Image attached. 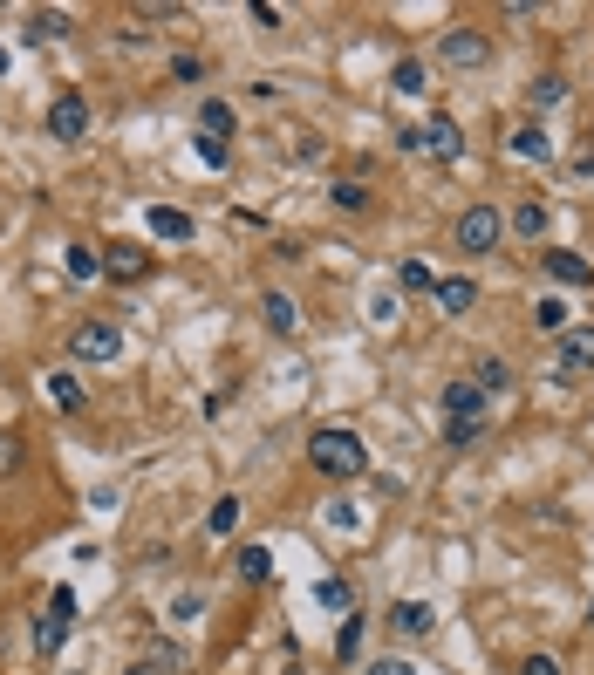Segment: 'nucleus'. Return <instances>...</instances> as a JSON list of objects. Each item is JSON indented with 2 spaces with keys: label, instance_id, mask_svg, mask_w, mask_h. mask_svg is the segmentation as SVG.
<instances>
[{
  "label": "nucleus",
  "instance_id": "nucleus-1",
  "mask_svg": "<svg viewBox=\"0 0 594 675\" xmlns=\"http://www.w3.org/2000/svg\"><path fill=\"white\" fill-rule=\"evenodd\" d=\"M437 410H444V444L451 450H472L485 437V423H492V396L478 389L472 375H458V382H444L437 389Z\"/></svg>",
  "mask_w": 594,
  "mask_h": 675
},
{
  "label": "nucleus",
  "instance_id": "nucleus-2",
  "mask_svg": "<svg viewBox=\"0 0 594 675\" xmlns=\"http://www.w3.org/2000/svg\"><path fill=\"white\" fill-rule=\"evenodd\" d=\"M308 464H315L321 478H342V485H349V478H362L369 450H362L356 430H335V423H328V430H315V437H308Z\"/></svg>",
  "mask_w": 594,
  "mask_h": 675
},
{
  "label": "nucleus",
  "instance_id": "nucleus-3",
  "mask_svg": "<svg viewBox=\"0 0 594 675\" xmlns=\"http://www.w3.org/2000/svg\"><path fill=\"white\" fill-rule=\"evenodd\" d=\"M451 239H458V253H492V246L506 239V219H499L492 205H465L458 225H451Z\"/></svg>",
  "mask_w": 594,
  "mask_h": 675
},
{
  "label": "nucleus",
  "instance_id": "nucleus-4",
  "mask_svg": "<svg viewBox=\"0 0 594 675\" xmlns=\"http://www.w3.org/2000/svg\"><path fill=\"white\" fill-rule=\"evenodd\" d=\"M69 355L89 362V369H103V362H117L123 355V328L117 321H82L76 335H69Z\"/></svg>",
  "mask_w": 594,
  "mask_h": 675
},
{
  "label": "nucleus",
  "instance_id": "nucleus-5",
  "mask_svg": "<svg viewBox=\"0 0 594 675\" xmlns=\"http://www.w3.org/2000/svg\"><path fill=\"white\" fill-rule=\"evenodd\" d=\"M437 62H444V69H485V62H492V41L478 35V28H444V35H437Z\"/></svg>",
  "mask_w": 594,
  "mask_h": 675
},
{
  "label": "nucleus",
  "instance_id": "nucleus-6",
  "mask_svg": "<svg viewBox=\"0 0 594 675\" xmlns=\"http://www.w3.org/2000/svg\"><path fill=\"white\" fill-rule=\"evenodd\" d=\"M554 375H560V382L594 375V328H560V335H554Z\"/></svg>",
  "mask_w": 594,
  "mask_h": 675
},
{
  "label": "nucleus",
  "instance_id": "nucleus-7",
  "mask_svg": "<svg viewBox=\"0 0 594 675\" xmlns=\"http://www.w3.org/2000/svg\"><path fill=\"white\" fill-rule=\"evenodd\" d=\"M403 150H431V157H465V137H458V123L451 116H431V123H417V130H403Z\"/></svg>",
  "mask_w": 594,
  "mask_h": 675
},
{
  "label": "nucleus",
  "instance_id": "nucleus-8",
  "mask_svg": "<svg viewBox=\"0 0 594 675\" xmlns=\"http://www.w3.org/2000/svg\"><path fill=\"white\" fill-rule=\"evenodd\" d=\"M82 130H89V103H82L76 89H62V96L48 103V137H55V144H82Z\"/></svg>",
  "mask_w": 594,
  "mask_h": 675
},
{
  "label": "nucleus",
  "instance_id": "nucleus-9",
  "mask_svg": "<svg viewBox=\"0 0 594 675\" xmlns=\"http://www.w3.org/2000/svg\"><path fill=\"white\" fill-rule=\"evenodd\" d=\"M144 273H151V253H144V246H130V239H110V246H103V280L137 287Z\"/></svg>",
  "mask_w": 594,
  "mask_h": 675
},
{
  "label": "nucleus",
  "instance_id": "nucleus-10",
  "mask_svg": "<svg viewBox=\"0 0 594 675\" xmlns=\"http://www.w3.org/2000/svg\"><path fill=\"white\" fill-rule=\"evenodd\" d=\"M69 614H76V594H69V587H55V614H41V628H35V648H41V655H55V648L69 641Z\"/></svg>",
  "mask_w": 594,
  "mask_h": 675
},
{
  "label": "nucleus",
  "instance_id": "nucleus-11",
  "mask_svg": "<svg viewBox=\"0 0 594 675\" xmlns=\"http://www.w3.org/2000/svg\"><path fill=\"white\" fill-rule=\"evenodd\" d=\"M144 225H151L158 239H171V246H185V239L198 232V225H192V212H178V205H151V212H144Z\"/></svg>",
  "mask_w": 594,
  "mask_h": 675
},
{
  "label": "nucleus",
  "instance_id": "nucleus-12",
  "mask_svg": "<svg viewBox=\"0 0 594 675\" xmlns=\"http://www.w3.org/2000/svg\"><path fill=\"white\" fill-rule=\"evenodd\" d=\"M437 307L458 321V314H472V307H478V287L465 280V273H451V280H437Z\"/></svg>",
  "mask_w": 594,
  "mask_h": 675
},
{
  "label": "nucleus",
  "instance_id": "nucleus-13",
  "mask_svg": "<svg viewBox=\"0 0 594 675\" xmlns=\"http://www.w3.org/2000/svg\"><path fill=\"white\" fill-rule=\"evenodd\" d=\"M21 35L35 41H62V35H76V21H69V14H62V7H41V14H28V28H21Z\"/></svg>",
  "mask_w": 594,
  "mask_h": 675
},
{
  "label": "nucleus",
  "instance_id": "nucleus-14",
  "mask_svg": "<svg viewBox=\"0 0 594 675\" xmlns=\"http://www.w3.org/2000/svg\"><path fill=\"white\" fill-rule=\"evenodd\" d=\"M513 157H526V164H547V157H554L547 123H519V130H513Z\"/></svg>",
  "mask_w": 594,
  "mask_h": 675
},
{
  "label": "nucleus",
  "instance_id": "nucleus-15",
  "mask_svg": "<svg viewBox=\"0 0 594 675\" xmlns=\"http://www.w3.org/2000/svg\"><path fill=\"white\" fill-rule=\"evenodd\" d=\"M547 225H554V212H547L540 198H519V205H513V219H506V232H519V239H540Z\"/></svg>",
  "mask_w": 594,
  "mask_h": 675
},
{
  "label": "nucleus",
  "instance_id": "nucleus-16",
  "mask_svg": "<svg viewBox=\"0 0 594 675\" xmlns=\"http://www.w3.org/2000/svg\"><path fill=\"white\" fill-rule=\"evenodd\" d=\"M390 628H396V635H431L437 614L424 607V600H396V607H390Z\"/></svg>",
  "mask_w": 594,
  "mask_h": 675
},
{
  "label": "nucleus",
  "instance_id": "nucleus-17",
  "mask_svg": "<svg viewBox=\"0 0 594 675\" xmlns=\"http://www.w3.org/2000/svg\"><path fill=\"white\" fill-rule=\"evenodd\" d=\"M547 273H554L560 287H588V280H594V266L581 260V253H567V246H554V253H547Z\"/></svg>",
  "mask_w": 594,
  "mask_h": 675
},
{
  "label": "nucleus",
  "instance_id": "nucleus-18",
  "mask_svg": "<svg viewBox=\"0 0 594 675\" xmlns=\"http://www.w3.org/2000/svg\"><path fill=\"white\" fill-rule=\"evenodd\" d=\"M48 403L62 416H76L82 410V382H76V369H48Z\"/></svg>",
  "mask_w": 594,
  "mask_h": 675
},
{
  "label": "nucleus",
  "instance_id": "nucleus-19",
  "mask_svg": "<svg viewBox=\"0 0 594 675\" xmlns=\"http://www.w3.org/2000/svg\"><path fill=\"white\" fill-rule=\"evenodd\" d=\"M239 519H246V505H239V498H219V505L205 512V539H233Z\"/></svg>",
  "mask_w": 594,
  "mask_h": 675
},
{
  "label": "nucleus",
  "instance_id": "nucleus-20",
  "mask_svg": "<svg viewBox=\"0 0 594 675\" xmlns=\"http://www.w3.org/2000/svg\"><path fill=\"white\" fill-rule=\"evenodd\" d=\"M472 382L485 389V396H499V389H513V369H506L499 355H478V362H472Z\"/></svg>",
  "mask_w": 594,
  "mask_h": 675
},
{
  "label": "nucleus",
  "instance_id": "nucleus-21",
  "mask_svg": "<svg viewBox=\"0 0 594 675\" xmlns=\"http://www.w3.org/2000/svg\"><path fill=\"white\" fill-rule=\"evenodd\" d=\"M198 130H205L212 144H226V137H233V103H219V96H212V103L198 110Z\"/></svg>",
  "mask_w": 594,
  "mask_h": 675
},
{
  "label": "nucleus",
  "instance_id": "nucleus-22",
  "mask_svg": "<svg viewBox=\"0 0 594 675\" xmlns=\"http://www.w3.org/2000/svg\"><path fill=\"white\" fill-rule=\"evenodd\" d=\"M239 580H246V587L274 580V553H267V546H239Z\"/></svg>",
  "mask_w": 594,
  "mask_h": 675
},
{
  "label": "nucleus",
  "instance_id": "nucleus-23",
  "mask_svg": "<svg viewBox=\"0 0 594 675\" xmlns=\"http://www.w3.org/2000/svg\"><path fill=\"white\" fill-rule=\"evenodd\" d=\"M260 307H267V328H274V335H294V328H301V314H294V300L287 294H267Z\"/></svg>",
  "mask_w": 594,
  "mask_h": 675
},
{
  "label": "nucleus",
  "instance_id": "nucleus-24",
  "mask_svg": "<svg viewBox=\"0 0 594 675\" xmlns=\"http://www.w3.org/2000/svg\"><path fill=\"white\" fill-rule=\"evenodd\" d=\"M315 600L328 607V614H349V600H356V594H349V580H342V573H328V580H315Z\"/></svg>",
  "mask_w": 594,
  "mask_h": 675
},
{
  "label": "nucleus",
  "instance_id": "nucleus-25",
  "mask_svg": "<svg viewBox=\"0 0 594 675\" xmlns=\"http://www.w3.org/2000/svg\"><path fill=\"white\" fill-rule=\"evenodd\" d=\"M390 82H396V96H424V89H431V82H424V62H417V55H403Z\"/></svg>",
  "mask_w": 594,
  "mask_h": 675
},
{
  "label": "nucleus",
  "instance_id": "nucleus-26",
  "mask_svg": "<svg viewBox=\"0 0 594 675\" xmlns=\"http://www.w3.org/2000/svg\"><path fill=\"white\" fill-rule=\"evenodd\" d=\"M403 294H437V273H431V260H403Z\"/></svg>",
  "mask_w": 594,
  "mask_h": 675
},
{
  "label": "nucleus",
  "instance_id": "nucleus-27",
  "mask_svg": "<svg viewBox=\"0 0 594 675\" xmlns=\"http://www.w3.org/2000/svg\"><path fill=\"white\" fill-rule=\"evenodd\" d=\"M362 628H369L362 614H349V621L335 628V655H342V662H356V655H362Z\"/></svg>",
  "mask_w": 594,
  "mask_h": 675
},
{
  "label": "nucleus",
  "instance_id": "nucleus-28",
  "mask_svg": "<svg viewBox=\"0 0 594 675\" xmlns=\"http://www.w3.org/2000/svg\"><path fill=\"white\" fill-rule=\"evenodd\" d=\"M62 266H69V280H96V273H103V260H96L89 246H69V253H62Z\"/></svg>",
  "mask_w": 594,
  "mask_h": 675
},
{
  "label": "nucleus",
  "instance_id": "nucleus-29",
  "mask_svg": "<svg viewBox=\"0 0 594 675\" xmlns=\"http://www.w3.org/2000/svg\"><path fill=\"white\" fill-rule=\"evenodd\" d=\"M526 96H533V110H554V103H567V82H560V75H540Z\"/></svg>",
  "mask_w": 594,
  "mask_h": 675
},
{
  "label": "nucleus",
  "instance_id": "nucleus-30",
  "mask_svg": "<svg viewBox=\"0 0 594 675\" xmlns=\"http://www.w3.org/2000/svg\"><path fill=\"white\" fill-rule=\"evenodd\" d=\"M533 328H540V335H560V328H567V307H560V300H533Z\"/></svg>",
  "mask_w": 594,
  "mask_h": 675
},
{
  "label": "nucleus",
  "instance_id": "nucleus-31",
  "mask_svg": "<svg viewBox=\"0 0 594 675\" xmlns=\"http://www.w3.org/2000/svg\"><path fill=\"white\" fill-rule=\"evenodd\" d=\"M335 205H342V212H362V205H369V185H362V178H342V185H335Z\"/></svg>",
  "mask_w": 594,
  "mask_h": 675
},
{
  "label": "nucleus",
  "instance_id": "nucleus-32",
  "mask_svg": "<svg viewBox=\"0 0 594 675\" xmlns=\"http://www.w3.org/2000/svg\"><path fill=\"white\" fill-rule=\"evenodd\" d=\"M198 157H205L212 171H226V157H233V150H226V144H212V137H198Z\"/></svg>",
  "mask_w": 594,
  "mask_h": 675
},
{
  "label": "nucleus",
  "instance_id": "nucleus-33",
  "mask_svg": "<svg viewBox=\"0 0 594 675\" xmlns=\"http://www.w3.org/2000/svg\"><path fill=\"white\" fill-rule=\"evenodd\" d=\"M171 75H178V82H198L205 69H198V55H171Z\"/></svg>",
  "mask_w": 594,
  "mask_h": 675
},
{
  "label": "nucleus",
  "instance_id": "nucleus-34",
  "mask_svg": "<svg viewBox=\"0 0 594 675\" xmlns=\"http://www.w3.org/2000/svg\"><path fill=\"white\" fill-rule=\"evenodd\" d=\"M369 321H396V294H376V300H369Z\"/></svg>",
  "mask_w": 594,
  "mask_h": 675
},
{
  "label": "nucleus",
  "instance_id": "nucleus-35",
  "mask_svg": "<svg viewBox=\"0 0 594 675\" xmlns=\"http://www.w3.org/2000/svg\"><path fill=\"white\" fill-rule=\"evenodd\" d=\"M198 607H205L198 594H178V600H171V614H178V621H198Z\"/></svg>",
  "mask_w": 594,
  "mask_h": 675
},
{
  "label": "nucleus",
  "instance_id": "nucleus-36",
  "mask_svg": "<svg viewBox=\"0 0 594 675\" xmlns=\"http://www.w3.org/2000/svg\"><path fill=\"white\" fill-rule=\"evenodd\" d=\"M519 675H560V662H554V655H526V669H519Z\"/></svg>",
  "mask_w": 594,
  "mask_h": 675
},
{
  "label": "nucleus",
  "instance_id": "nucleus-37",
  "mask_svg": "<svg viewBox=\"0 0 594 675\" xmlns=\"http://www.w3.org/2000/svg\"><path fill=\"white\" fill-rule=\"evenodd\" d=\"M369 675H417L410 662H396V655H383V662H369Z\"/></svg>",
  "mask_w": 594,
  "mask_h": 675
},
{
  "label": "nucleus",
  "instance_id": "nucleus-38",
  "mask_svg": "<svg viewBox=\"0 0 594 675\" xmlns=\"http://www.w3.org/2000/svg\"><path fill=\"white\" fill-rule=\"evenodd\" d=\"M14 457H21V444H14V430H0V471H14Z\"/></svg>",
  "mask_w": 594,
  "mask_h": 675
},
{
  "label": "nucleus",
  "instance_id": "nucleus-39",
  "mask_svg": "<svg viewBox=\"0 0 594 675\" xmlns=\"http://www.w3.org/2000/svg\"><path fill=\"white\" fill-rule=\"evenodd\" d=\"M574 171H581V178H594V144L581 150V157H574Z\"/></svg>",
  "mask_w": 594,
  "mask_h": 675
},
{
  "label": "nucleus",
  "instance_id": "nucleus-40",
  "mask_svg": "<svg viewBox=\"0 0 594 675\" xmlns=\"http://www.w3.org/2000/svg\"><path fill=\"white\" fill-rule=\"evenodd\" d=\"M0 75H7V48H0Z\"/></svg>",
  "mask_w": 594,
  "mask_h": 675
},
{
  "label": "nucleus",
  "instance_id": "nucleus-41",
  "mask_svg": "<svg viewBox=\"0 0 594 675\" xmlns=\"http://www.w3.org/2000/svg\"><path fill=\"white\" fill-rule=\"evenodd\" d=\"M588 628H594V600H588Z\"/></svg>",
  "mask_w": 594,
  "mask_h": 675
},
{
  "label": "nucleus",
  "instance_id": "nucleus-42",
  "mask_svg": "<svg viewBox=\"0 0 594 675\" xmlns=\"http://www.w3.org/2000/svg\"><path fill=\"white\" fill-rule=\"evenodd\" d=\"M287 675H301V669H294V662H287Z\"/></svg>",
  "mask_w": 594,
  "mask_h": 675
}]
</instances>
